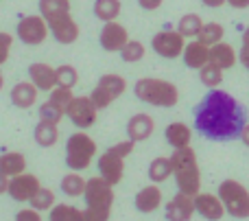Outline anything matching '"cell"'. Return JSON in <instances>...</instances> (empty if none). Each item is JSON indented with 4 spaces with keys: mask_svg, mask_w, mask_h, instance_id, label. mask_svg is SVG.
Wrapping results in <instances>:
<instances>
[{
    "mask_svg": "<svg viewBox=\"0 0 249 221\" xmlns=\"http://www.w3.org/2000/svg\"><path fill=\"white\" fill-rule=\"evenodd\" d=\"M203 4H206V7H212V9H219V7H223L225 2H228V0H201Z\"/></svg>",
    "mask_w": 249,
    "mask_h": 221,
    "instance_id": "44",
    "label": "cell"
},
{
    "mask_svg": "<svg viewBox=\"0 0 249 221\" xmlns=\"http://www.w3.org/2000/svg\"><path fill=\"white\" fill-rule=\"evenodd\" d=\"M173 175V162L171 158H155L149 165V178L153 182H164Z\"/></svg>",
    "mask_w": 249,
    "mask_h": 221,
    "instance_id": "29",
    "label": "cell"
},
{
    "mask_svg": "<svg viewBox=\"0 0 249 221\" xmlns=\"http://www.w3.org/2000/svg\"><path fill=\"white\" fill-rule=\"evenodd\" d=\"M13 37L9 33H0V64H4L9 57V51H11Z\"/></svg>",
    "mask_w": 249,
    "mask_h": 221,
    "instance_id": "39",
    "label": "cell"
},
{
    "mask_svg": "<svg viewBox=\"0 0 249 221\" xmlns=\"http://www.w3.org/2000/svg\"><path fill=\"white\" fill-rule=\"evenodd\" d=\"M121 13V0H94V16L103 22H112Z\"/></svg>",
    "mask_w": 249,
    "mask_h": 221,
    "instance_id": "27",
    "label": "cell"
},
{
    "mask_svg": "<svg viewBox=\"0 0 249 221\" xmlns=\"http://www.w3.org/2000/svg\"><path fill=\"white\" fill-rule=\"evenodd\" d=\"M234 9H247L249 7V0H228Z\"/></svg>",
    "mask_w": 249,
    "mask_h": 221,
    "instance_id": "45",
    "label": "cell"
},
{
    "mask_svg": "<svg viewBox=\"0 0 249 221\" xmlns=\"http://www.w3.org/2000/svg\"><path fill=\"white\" fill-rule=\"evenodd\" d=\"M241 61L245 64V68L249 70V44H243V48H241Z\"/></svg>",
    "mask_w": 249,
    "mask_h": 221,
    "instance_id": "43",
    "label": "cell"
},
{
    "mask_svg": "<svg viewBox=\"0 0 249 221\" xmlns=\"http://www.w3.org/2000/svg\"><path fill=\"white\" fill-rule=\"evenodd\" d=\"M121 57L127 61V64L140 61L142 57H144V46H142L140 42H133V39H129V42L121 48Z\"/></svg>",
    "mask_w": 249,
    "mask_h": 221,
    "instance_id": "36",
    "label": "cell"
},
{
    "mask_svg": "<svg viewBox=\"0 0 249 221\" xmlns=\"http://www.w3.org/2000/svg\"><path fill=\"white\" fill-rule=\"evenodd\" d=\"M164 134H166L168 145L175 149L188 147L190 145V129H188V125H184V123H171Z\"/></svg>",
    "mask_w": 249,
    "mask_h": 221,
    "instance_id": "24",
    "label": "cell"
},
{
    "mask_svg": "<svg viewBox=\"0 0 249 221\" xmlns=\"http://www.w3.org/2000/svg\"><path fill=\"white\" fill-rule=\"evenodd\" d=\"M241 140H243V143H245L247 147H249V125L243 127V131H241Z\"/></svg>",
    "mask_w": 249,
    "mask_h": 221,
    "instance_id": "46",
    "label": "cell"
},
{
    "mask_svg": "<svg viewBox=\"0 0 249 221\" xmlns=\"http://www.w3.org/2000/svg\"><path fill=\"white\" fill-rule=\"evenodd\" d=\"M96 153V143L83 131H77L68 138L66 145V165L72 171H83L90 166L92 158Z\"/></svg>",
    "mask_w": 249,
    "mask_h": 221,
    "instance_id": "6",
    "label": "cell"
},
{
    "mask_svg": "<svg viewBox=\"0 0 249 221\" xmlns=\"http://www.w3.org/2000/svg\"><path fill=\"white\" fill-rule=\"evenodd\" d=\"M59 138V129H57V123L51 121H39L35 127V140H37L39 147H53Z\"/></svg>",
    "mask_w": 249,
    "mask_h": 221,
    "instance_id": "26",
    "label": "cell"
},
{
    "mask_svg": "<svg viewBox=\"0 0 249 221\" xmlns=\"http://www.w3.org/2000/svg\"><path fill=\"white\" fill-rule=\"evenodd\" d=\"M219 200L223 202L225 213H230L236 219L249 217V193L236 180H225L219 186Z\"/></svg>",
    "mask_w": 249,
    "mask_h": 221,
    "instance_id": "7",
    "label": "cell"
},
{
    "mask_svg": "<svg viewBox=\"0 0 249 221\" xmlns=\"http://www.w3.org/2000/svg\"><path fill=\"white\" fill-rule=\"evenodd\" d=\"M138 4L142 9H146V11H153V9H158L162 4V0H138Z\"/></svg>",
    "mask_w": 249,
    "mask_h": 221,
    "instance_id": "41",
    "label": "cell"
},
{
    "mask_svg": "<svg viewBox=\"0 0 249 221\" xmlns=\"http://www.w3.org/2000/svg\"><path fill=\"white\" fill-rule=\"evenodd\" d=\"M195 215V197L186 193H177L166 204V219L168 221H190Z\"/></svg>",
    "mask_w": 249,
    "mask_h": 221,
    "instance_id": "14",
    "label": "cell"
},
{
    "mask_svg": "<svg viewBox=\"0 0 249 221\" xmlns=\"http://www.w3.org/2000/svg\"><path fill=\"white\" fill-rule=\"evenodd\" d=\"M195 213H199L208 221H219L225 215V206L216 195L197 193V195H195Z\"/></svg>",
    "mask_w": 249,
    "mask_h": 221,
    "instance_id": "16",
    "label": "cell"
},
{
    "mask_svg": "<svg viewBox=\"0 0 249 221\" xmlns=\"http://www.w3.org/2000/svg\"><path fill=\"white\" fill-rule=\"evenodd\" d=\"M64 110L61 108H57L53 101H46V103L39 108V118L42 121H51V123H59L61 121V116H64Z\"/></svg>",
    "mask_w": 249,
    "mask_h": 221,
    "instance_id": "38",
    "label": "cell"
},
{
    "mask_svg": "<svg viewBox=\"0 0 249 221\" xmlns=\"http://www.w3.org/2000/svg\"><path fill=\"white\" fill-rule=\"evenodd\" d=\"M162 204V191L158 186H144L136 195V208L140 213H153Z\"/></svg>",
    "mask_w": 249,
    "mask_h": 221,
    "instance_id": "21",
    "label": "cell"
},
{
    "mask_svg": "<svg viewBox=\"0 0 249 221\" xmlns=\"http://www.w3.org/2000/svg\"><path fill=\"white\" fill-rule=\"evenodd\" d=\"M124 88H127V81L121 74H103L99 79V83H96V88L92 90L90 99L94 101V105L99 110H105L112 101H116L123 94Z\"/></svg>",
    "mask_w": 249,
    "mask_h": 221,
    "instance_id": "8",
    "label": "cell"
},
{
    "mask_svg": "<svg viewBox=\"0 0 249 221\" xmlns=\"http://www.w3.org/2000/svg\"><path fill=\"white\" fill-rule=\"evenodd\" d=\"M136 96L140 101L149 105H155V108H173L179 99V92L173 86L171 81H164V79H140L136 81V88H133Z\"/></svg>",
    "mask_w": 249,
    "mask_h": 221,
    "instance_id": "4",
    "label": "cell"
},
{
    "mask_svg": "<svg viewBox=\"0 0 249 221\" xmlns=\"http://www.w3.org/2000/svg\"><path fill=\"white\" fill-rule=\"evenodd\" d=\"M55 204V193L48 188H39L33 197H31V208L35 210H51Z\"/></svg>",
    "mask_w": 249,
    "mask_h": 221,
    "instance_id": "35",
    "label": "cell"
},
{
    "mask_svg": "<svg viewBox=\"0 0 249 221\" xmlns=\"http://www.w3.org/2000/svg\"><path fill=\"white\" fill-rule=\"evenodd\" d=\"M39 180L31 173H20L16 178H11L9 182V195L16 202H31V197L39 191Z\"/></svg>",
    "mask_w": 249,
    "mask_h": 221,
    "instance_id": "12",
    "label": "cell"
},
{
    "mask_svg": "<svg viewBox=\"0 0 249 221\" xmlns=\"http://www.w3.org/2000/svg\"><path fill=\"white\" fill-rule=\"evenodd\" d=\"M201 26H203V22L197 13H186L179 20V24H177V31H179L184 37H197Z\"/></svg>",
    "mask_w": 249,
    "mask_h": 221,
    "instance_id": "31",
    "label": "cell"
},
{
    "mask_svg": "<svg viewBox=\"0 0 249 221\" xmlns=\"http://www.w3.org/2000/svg\"><path fill=\"white\" fill-rule=\"evenodd\" d=\"M133 140H123V143L109 147L103 156L99 158V173L105 182L118 184L123 180V171H124V158L133 151Z\"/></svg>",
    "mask_w": 249,
    "mask_h": 221,
    "instance_id": "5",
    "label": "cell"
},
{
    "mask_svg": "<svg viewBox=\"0 0 249 221\" xmlns=\"http://www.w3.org/2000/svg\"><path fill=\"white\" fill-rule=\"evenodd\" d=\"M184 64L188 66V68H203V66L210 61V46H206V44H201L197 39V42H190L188 46L184 48Z\"/></svg>",
    "mask_w": 249,
    "mask_h": 221,
    "instance_id": "18",
    "label": "cell"
},
{
    "mask_svg": "<svg viewBox=\"0 0 249 221\" xmlns=\"http://www.w3.org/2000/svg\"><path fill=\"white\" fill-rule=\"evenodd\" d=\"M61 191H64L66 195H70V197L83 195V191H86V180H83L81 175H77V171H74V173L64 175V180H61Z\"/></svg>",
    "mask_w": 249,
    "mask_h": 221,
    "instance_id": "32",
    "label": "cell"
},
{
    "mask_svg": "<svg viewBox=\"0 0 249 221\" xmlns=\"http://www.w3.org/2000/svg\"><path fill=\"white\" fill-rule=\"evenodd\" d=\"M223 35H225V29L219 22H208V24L201 26L197 39L201 44H206V46H214V44H219L221 39H223Z\"/></svg>",
    "mask_w": 249,
    "mask_h": 221,
    "instance_id": "28",
    "label": "cell"
},
{
    "mask_svg": "<svg viewBox=\"0 0 249 221\" xmlns=\"http://www.w3.org/2000/svg\"><path fill=\"white\" fill-rule=\"evenodd\" d=\"M70 13V0H39V16L46 22Z\"/></svg>",
    "mask_w": 249,
    "mask_h": 221,
    "instance_id": "25",
    "label": "cell"
},
{
    "mask_svg": "<svg viewBox=\"0 0 249 221\" xmlns=\"http://www.w3.org/2000/svg\"><path fill=\"white\" fill-rule=\"evenodd\" d=\"M16 221H42V217H39V210L26 208V210H20V213L16 215Z\"/></svg>",
    "mask_w": 249,
    "mask_h": 221,
    "instance_id": "40",
    "label": "cell"
},
{
    "mask_svg": "<svg viewBox=\"0 0 249 221\" xmlns=\"http://www.w3.org/2000/svg\"><path fill=\"white\" fill-rule=\"evenodd\" d=\"M9 182H11V178L0 173V195H2V193H9Z\"/></svg>",
    "mask_w": 249,
    "mask_h": 221,
    "instance_id": "42",
    "label": "cell"
},
{
    "mask_svg": "<svg viewBox=\"0 0 249 221\" xmlns=\"http://www.w3.org/2000/svg\"><path fill=\"white\" fill-rule=\"evenodd\" d=\"M99 39H101V46H103L105 51L116 53L129 42V35H127V29H124L123 24H118L116 20H112V22H105Z\"/></svg>",
    "mask_w": 249,
    "mask_h": 221,
    "instance_id": "15",
    "label": "cell"
},
{
    "mask_svg": "<svg viewBox=\"0 0 249 221\" xmlns=\"http://www.w3.org/2000/svg\"><path fill=\"white\" fill-rule=\"evenodd\" d=\"M24 169H26V160L22 153L9 151L4 156H0V173L9 175V178H16V175L24 173Z\"/></svg>",
    "mask_w": 249,
    "mask_h": 221,
    "instance_id": "23",
    "label": "cell"
},
{
    "mask_svg": "<svg viewBox=\"0 0 249 221\" xmlns=\"http://www.w3.org/2000/svg\"><path fill=\"white\" fill-rule=\"evenodd\" d=\"M243 44H249V29L243 33Z\"/></svg>",
    "mask_w": 249,
    "mask_h": 221,
    "instance_id": "47",
    "label": "cell"
},
{
    "mask_svg": "<svg viewBox=\"0 0 249 221\" xmlns=\"http://www.w3.org/2000/svg\"><path fill=\"white\" fill-rule=\"evenodd\" d=\"M151 46L158 55L166 57V59H175L184 53L186 44H184V35L179 31H162V33L153 35L151 39Z\"/></svg>",
    "mask_w": 249,
    "mask_h": 221,
    "instance_id": "11",
    "label": "cell"
},
{
    "mask_svg": "<svg viewBox=\"0 0 249 221\" xmlns=\"http://www.w3.org/2000/svg\"><path fill=\"white\" fill-rule=\"evenodd\" d=\"M31 81L37 86V90H48L57 86V77H55V68H51L48 64H31L29 68Z\"/></svg>",
    "mask_w": 249,
    "mask_h": 221,
    "instance_id": "19",
    "label": "cell"
},
{
    "mask_svg": "<svg viewBox=\"0 0 249 221\" xmlns=\"http://www.w3.org/2000/svg\"><path fill=\"white\" fill-rule=\"evenodd\" d=\"M51 221H86L83 213L74 206L68 204H57L51 208Z\"/></svg>",
    "mask_w": 249,
    "mask_h": 221,
    "instance_id": "30",
    "label": "cell"
},
{
    "mask_svg": "<svg viewBox=\"0 0 249 221\" xmlns=\"http://www.w3.org/2000/svg\"><path fill=\"white\" fill-rule=\"evenodd\" d=\"M18 37L29 46H37L48 37V22L42 16H26L18 22Z\"/></svg>",
    "mask_w": 249,
    "mask_h": 221,
    "instance_id": "10",
    "label": "cell"
},
{
    "mask_svg": "<svg viewBox=\"0 0 249 221\" xmlns=\"http://www.w3.org/2000/svg\"><path fill=\"white\" fill-rule=\"evenodd\" d=\"M245 125L247 114L243 105L219 88H212L195 110V127L199 134L210 140H219V143L232 140L241 136Z\"/></svg>",
    "mask_w": 249,
    "mask_h": 221,
    "instance_id": "1",
    "label": "cell"
},
{
    "mask_svg": "<svg viewBox=\"0 0 249 221\" xmlns=\"http://www.w3.org/2000/svg\"><path fill=\"white\" fill-rule=\"evenodd\" d=\"M72 99H74V96H72V88H61V86H57V88H53L51 99H48V101H53L57 108H61V110L66 112V108L70 105V101H72Z\"/></svg>",
    "mask_w": 249,
    "mask_h": 221,
    "instance_id": "37",
    "label": "cell"
},
{
    "mask_svg": "<svg viewBox=\"0 0 249 221\" xmlns=\"http://www.w3.org/2000/svg\"><path fill=\"white\" fill-rule=\"evenodd\" d=\"M155 129V123L149 114H133L127 123V136L133 143H140V140H146Z\"/></svg>",
    "mask_w": 249,
    "mask_h": 221,
    "instance_id": "17",
    "label": "cell"
},
{
    "mask_svg": "<svg viewBox=\"0 0 249 221\" xmlns=\"http://www.w3.org/2000/svg\"><path fill=\"white\" fill-rule=\"evenodd\" d=\"M83 195H86V210H83L86 221H107L109 219L112 204H114L112 184L105 182L101 175L90 178L86 182Z\"/></svg>",
    "mask_w": 249,
    "mask_h": 221,
    "instance_id": "2",
    "label": "cell"
},
{
    "mask_svg": "<svg viewBox=\"0 0 249 221\" xmlns=\"http://www.w3.org/2000/svg\"><path fill=\"white\" fill-rule=\"evenodd\" d=\"M199 77H201V83L208 88H219L221 81H223V68H219V66L210 64L208 61L203 68H199Z\"/></svg>",
    "mask_w": 249,
    "mask_h": 221,
    "instance_id": "33",
    "label": "cell"
},
{
    "mask_svg": "<svg viewBox=\"0 0 249 221\" xmlns=\"http://www.w3.org/2000/svg\"><path fill=\"white\" fill-rule=\"evenodd\" d=\"M55 77H57V86L61 88H74L79 81V74L77 70L72 68V66H59V68H55Z\"/></svg>",
    "mask_w": 249,
    "mask_h": 221,
    "instance_id": "34",
    "label": "cell"
},
{
    "mask_svg": "<svg viewBox=\"0 0 249 221\" xmlns=\"http://www.w3.org/2000/svg\"><path fill=\"white\" fill-rule=\"evenodd\" d=\"M48 29H51L53 37L59 44H72L79 37V24L70 18V13H64V16L51 20L48 22Z\"/></svg>",
    "mask_w": 249,
    "mask_h": 221,
    "instance_id": "13",
    "label": "cell"
},
{
    "mask_svg": "<svg viewBox=\"0 0 249 221\" xmlns=\"http://www.w3.org/2000/svg\"><path fill=\"white\" fill-rule=\"evenodd\" d=\"M173 162V175H175L177 188L186 195H197L201 188V173H199V165H197V156L195 151L188 147L175 149V153L171 156Z\"/></svg>",
    "mask_w": 249,
    "mask_h": 221,
    "instance_id": "3",
    "label": "cell"
},
{
    "mask_svg": "<svg viewBox=\"0 0 249 221\" xmlns=\"http://www.w3.org/2000/svg\"><path fill=\"white\" fill-rule=\"evenodd\" d=\"M11 101H13V105H18V108H22V110L31 108V105L37 101V86L29 83V81H22V83H18V86H13Z\"/></svg>",
    "mask_w": 249,
    "mask_h": 221,
    "instance_id": "20",
    "label": "cell"
},
{
    "mask_svg": "<svg viewBox=\"0 0 249 221\" xmlns=\"http://www.w3.org/2000/svg\"><path fill=\"white\" fill-rule=\"evenodd\" d=\"M210 64L219 66V68H232L234 64H236V53H234V48L230 46V44H214V46H210Z\"/></svg>",
    "mask_w": 249,
    "mask_h": 221,
    "instance_id": "22",
    "label": "cell"
},
{
    "mask_svg": "<svg viewBox=\"0 0 249 221\" xmlns=\"http://www.w3.org/2000/svg\"><path fill=\"white\" fill-rule=\"evenodd\" d=\"M2 86H4V79H2V74H0V90H2Z\"/></svg>",
    "mask_w": 249,
    "mask_h": 221,
    "instance_id": "48",
    "label": "cell"
},
{
    "mask_svg": "<svg viewBox=\"0 0 249 221\" xmlns=\"http://www.w3.org/2000/svg\"><path fill=\"white\" fill-rule=\"evenodd\" d=\"M96 112H99V108L94 105V101H92L90 96H74V99L70 101V105L66 108L68 118L77 127H81V129L94 125L96 123Z\"/></svg>",
    "mask_w": 249,
    "mask_h": 221,
    "instance_id": "9",
    "label": "cell"
}]
</instances>
